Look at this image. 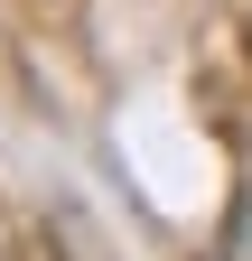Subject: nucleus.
<instances>
[{
	"label": "nucleus",
	"mask_w": 252,
	"mask_h": 261,
	"mask_svg": "<svg viewBox=\"0 0 252 261\" xmlns=\"http://www.w3.org/2000/svg\"><path fill=\"white\" fill-rule=\"evenodd\" d=\"M215 261H252V177L234 187V205H224V243H215Z\"/></svg>",
	"instance_id": "1"
}]
</instances>
